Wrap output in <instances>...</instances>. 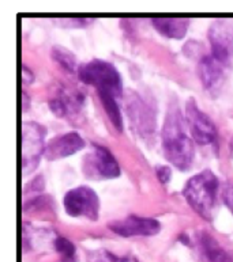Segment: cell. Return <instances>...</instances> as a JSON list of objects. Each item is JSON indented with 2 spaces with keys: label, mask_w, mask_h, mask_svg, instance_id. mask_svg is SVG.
Wrapping results in <instances>:
<instances>
[{
  "label": "cell",
  "mask_w": 233,
  "mask_h": 262,
  "mask_svg": "<svg viewBox=\"0 0 233 262\" xmlns=\"http://www.w3.org/2000/svg\"><path fill=\"white\" fill-rule=\"evenodd\" d=\"M161 136L166 159L182 171L188 170L194 159V144L187 135V122L178 105L168 110Z\"/></svg>",
  "instance_id": "6da1fadb"
},
{
  "label": "cell",
  "mask_w": 233,
  "mask_h": 262,
  "mask_svg": "<svg viewBox=\"0 0 233 262\" xmlns=\"http://www.w3.org/2000/svg\"><path fill=\"white\" fill-rule=\"evenodd\" d=\"M218 180L210 170L199 172L188 180L183 194L187 203L203 219H213L214 205L217 199Z\"/></svg>",
  "instance_id": "7a4b0ae2"
},
{
  "label": "cell",
  "mask_w": 233,
  "mask_h": 262,
  "mask_svg": "<svg viewBox=\"0 0 233 262\" xmlns=\"http://www.w3.org/2000/svg\"><path fill=\"white\" fill-rule=\"evenodd\" d=\"M78 78L86 84L95 87L97 94L104 93L112 97H122L123 84L122 76L111 63L103 61V60H91L89 63H85L79 67Z\"/></svg>",
  "instance_id": "3957f363"
},
{
  "label": "cell",
  "mask_w": 233,
  "mask_h": 262,
  "mask_svg": "<svg viewBox=\"0 0 233 262\" xmlns=\"http://www.w3.org/2000/svg\"><path fill=\"white\" fill-rule=\"evenodd\" d=\"M45 135L47 129L37 122H24L21 125V171L24 176L36 170L45 151Z\"/></svg>",
  "instance_id": "277c9868"
},
{
  "label": "cell",
  "mask_w": 233,
  "mask_h": 262,
  "mask_svg": "<svg viewBox=\"0 0 233 262\" xmlns=\"http://www.w3.org/2000/svg\"><path fill=\"white\" fill-rule=\"evenodd\" d=\"M64 208L72 217L97 220L100 215V199L93 189L87 186H78L66 193Z\"/></svg>",
  "instance_id": "5b68a950"
},
{
  "label": "cell",
  "mask_w": 233,
  "mask_h": 262,
  "mask_svg": "<svg viewBox=\"0 0 233 262\" xmlns=\"http://www.w3.org/2000/svg\"><path fill=\"white\" fill-rule=\"evenodd\" d=\"M83 171L91 178H118L120 167L111 151L99 144L91 145V151L83 159Z\"/></svg>",
  "instance_id": "8992f818"
},
{
  "label": "cell",
  "mask_w": 233,
  "mask_h": 262,
  "mask_svg": "<svg viewBox=\"0 0 233 262\" xmlns=\"http://www.w3.org/2000/svg\"><path fill=\"white\" fill-rule=\"evenodd\" d=\"M186 121L191 136L198 144L206 145L213 143L217 137V129L209 116H206L194 99H190L186 106Z\"/></svg>",
  "instance_id": "52a82bcc"
},
{
  "label": "cell",
  "mask_w": 233,
  "mask_h": 262,
  "mask_svg": "<svg viewBox=\"0 0 233 262\" xmlns=\"http://www.w3.org/2000/svg\"><path fill=\"white\" fill-rule=\"evenodd\" d=\"M49 107L57 117L72 118L81 113L85 103V95L76 89L67 86L56 87L49 98Z\"/></svg>",
  "instance_id": "ba28073f"
},
{
  "label": "cell",
  "mask_w": 233,
  "mask_h": 262,
  "mask_svg": "<svg viewBox=\"0 0 233 262\" xmlns=\"http://www.w3.org/2000/svg\"><path fill=\"white\" fill-rule=\"evenodd\" d=\"M209 39L211 56L224 66H229L233 59V28L225 20H217L210 28Z\"/></svg>",
  "instance_id": "9c48e42d"
},
{
  "label": "cell",
  "mask_w": 233,
  "mask_h": 262,
  "mask_svg": "<svg viewBox=\"0 0 233 262\" xmlns=\"http://www.w3.org/2000/svg\"><path fill=\"white\" fill-rule=\"evenodd\" d=\"M109 230L120 236H151L160 232V223L151 217L128 216L126 219L115 220L108 224Z\"/></svg>",
  "instance_id": "30bf717a"
},
{
  "label": "cell",
  "mask_w": 233,
  "mask_h": 262,
  "mask_svg": "<svg viewBox=\"0 0 233 262\" xmlns=\"http://www.w3.org/2000/svg\"><path fill=\"white\" fill-rule=\"evenodd\" d=\"M126 109L128 113L132 125L141 135H151L154 133V117L151 114V110L147 107L146 103H143L137 94L128 95L126 99Z\"/></svg>",
  "instance_id": "8fae6325"
},
{
  "label": "cell",
  "mask_w": 233,
  "mask_h": 262,
  "mask_svg": "<svg viewBox=\"0 0 233 262\" xmlns=\"http://www.w3.org/2000/svg\"><path fill=\"white\" fill-rule=\"evenodd\" d=\"M85 147V141L76 132L64 133L62 136L55 137L45 145L44 157L48 161H56L62 158L71 157Z\"/></svg>",
  "instance_id": "7c38bea8"
},
{
  "label": "cell",
  "mask_w": 233,
  "mask_h": 262,
  "mask_svg": "<svg viewBox=\"0 0 233 262\" xmlns=\"http://www.w3.org/2000/svg\"><path fill=\"white\" fill-rule=\"evenodd\" d=\"M225 66L216 60L211 55L203 56L198 64V75L206 90L213 91L220 89L224 80Z\"/></svg>",
  "instance_id": "4fadbf2b"
},
{
  "label": "cell",
  "mask_w": 233,
  "mask_h": 262,
  "mask_svg": "<svg viewBox=\"0 0 233 262\" xmlns=\"http://www.w3.org/2000/svg\"><path fill=\"white\" fill-rule=\"evenodd\" d=\"M151 25L168 38L180 39L186 35L190 20L184 18H153Z\"/></svg>",
  "instance_id": "5bb4252c"
},
{
  "label": "cell",
  "mask_w": 233,
  "mask_h": 262,
  "mask_svg": "<svg viewBox=\"0 0 233 262\" xmlns=\"http://www.w3.org/2000/svg\"><path fill=\"white\" fill-rule=\"evenodd\" d=\"M198 246L207 262H233L229 254L220 246V243L206 232L198 234Z\"/></svg>",
  "instance_id": "9a60e30c"
},
{
  "label": "cell",
  "mask_w": 233,
  "mask_h": 262,
  "mask_svg": "<svg viewBox=\"0 0 233 262\" xmlns=\"http://www.w3.org/2000/svg\"><path fill=\"white\" fill-rule=\"evenodd\" d=\"M100 101L103 103L104 109H105V113L109 117V120L112 121L113 126L119 132L123 130V118L122 113H120V109H119L118 103L115 101V97H112L109 94H104V93H99Z\"/></svg>",
  "instance_id": "2e32d148"
},
{
  "label": "cell",
  "mask_w": 233,
  "mask_h": 262,
  "mask_svg": "<svg viewBox=\"0 0 233 262\" xmlns=\"http://www.w3.org/2000/svg\"><path fill=\"white\" fill-rule=\"evenodd\" d=\"M55 249L59 253L62 262H76L75 246L68 239L59 236L55 239Z\"/></svg>",
  "instance_id": "e0dca14e"
},
{
  "label": "cell",
  "mask_w": 233,
  "mask_h": 262,
  "mask_svg": "<svg viewBox=\"0 0 233 262\" xmlns=\"http://www.w3.org/2000/svg\"><path fill=\"white\" fill-rule=\"evenodd\" d=\"M52 56H53V60H56V61L63 67L64 70H67L68 72H74L75 70L78 71L74 55H72L71 52H68L67 49H63V48L60 47H55L52 49Z\"/></svg>",
  "instance_id": "ac0fdd59"
},
{
  "label": "cell",
  "mask_w": 233,
  "mask_h": 262,
  "mask_svg": "<svg viewBox=\"0 0 233 262\" xmlns=\"http://www.w3.org/2000/svg\"><path fill=\"white\" fill-rule=\"evenodd\" d=\"M89 262H138L131 257H118L108 250H95L89 253Z\"/></svg>",
  "instance_id": "d6986e66"
},
{
  "label": "cell",
  "mask_w": 233,
  "mask_h": 262,
  "mask_svg": "<svg viewBox=\"0 0 233 262\" xmlns=\"http://www.w3.org/2000/svg\"><path fill=\"white\" fill-rule=\"evenodd\" d=\"M222 200L228 209L233 213V184L225 185V188L222 189Z\"/></svg>",
  "instance_id": "ffe728a7"
},
{
  "label": "cell",
  "mask_w": 233,
  "mask_h": 262,
  "mask_svg": "<svg viewBox=\"0 0 233 262\" xmlns=\"http://www.w3.org/2000/svg\"><path fill=\"white\" fill-rule=\"evenodd\" d=\"M156 172H157V178L161 184H168L170 180V176H172V170H170L168 166H160V167L156 168Z\"/></svg>",
  "instance_id": "44dd1931"
},
{
  "label": "cell",
  "mask_w": 233,
  "mask_h": 262,
  "mask_svg": "<svg viewBox=\"0 0 233 262\" xmlns=\"http://www.w3.org/2000/svg\"><path fill=\"white\" fill-rule=\"evenodd\" d=\"M22 79H24L26 83H30L32 80H34V76H33V74L25 66L22 67Z\"/></svg>",
  "instance_id": "7402d4cb"
},
{
  "label": "cell",
  "mask_w": 233,
  "mask_h": 262,
  "mask_svg": "<svg viewBox=\"0 0 233 262\" xmlns=\"http://www.w3.org/2000/svg\"><path fill=\"white\" fill-rule=\"evenodd\" d=\"M21 101H22V112H25V110L29 107V103H30V102H29L28 95L25 94L24 91L21 93Z\"/></svg>",
  "instance_id": "603a6c76"
}]
</instances>
